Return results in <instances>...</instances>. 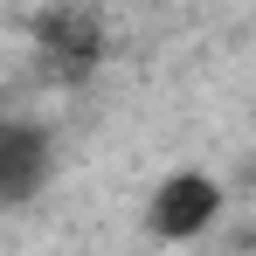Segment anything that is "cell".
Masks as SVG:
<instances>
[{
  "label": "cell",
  "mask_w": 256,
  "mask_h": 256,
  "mask_svg": "<svg viewBox=\"0 0 256 256\" xmlns=\"http://www.w3.org/2000/svg\"><path fill=\"white\" fill-rule=\"evenodd\" d=\"M214 222H222V180L201 173V166H173L152 187V201H146V228L160 242H194V236H208Z\"/></svg>",
  "instance_id": "cell-1"
},
{
  "label": "cell",
  "mask_w": 256,
  "mask_h": 256,
  "mask_svg": "<svg viewBox=\"0 0 256 256\" xmlns=\"http://www.w3.org/2000/svg\"><path fill=\"white\" fill-rule=\"evenodd\" d=\"M48 166H56V138L42 125H7L0 118V208H21L48 187Z\"/></svg>",
  "instance_id": "cell-2"
},
{
  "label": "cell",
  "mask_w": 256,
  "mask_h": 256,
  "mask_svg": "<svg viewBox=\"0 0 256 256\" xmlns=\"http://www.w3.org/2000/svg\"><path fill=\"white\" fill-rule=\"evenodd\" d=\"M42 42H48V56H62L70 70H84V62H97L104 28H97V14H42Z\"/></svg>",
  "instance_id": "cell-3"
}]
</instances>
